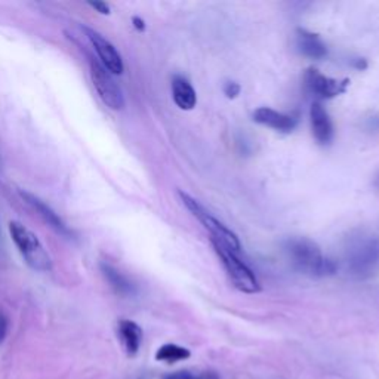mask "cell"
<instances>
[{
  "label": "cell",
  "mask_w": 379,
  "mask_h": 379,
  "mask_svg": "<svg viewBox=\"0 0 379 379\" xmlns=\"http://www.w3.org/2000/svg\"><path fill=\"white\" fill-rule=\"evenodd\" d=\"M286 258L293 270L310 277H325L336 272V264L326 258L317 244L305 237H292L283 244Z\"/></svg>",
  "instance_id": "1"
},
{
  "label": "cell",
  "mask_w": 379,
  "mask_h": 379,
  "mask_svg": "<svg viewBox=\"0 0 379 379\" xmlns=\"http://www.w3.org/2000/svg\"><path fill=\"white\" fill-rule=\"evenodd\" d=\"M344 265L354 278H371L379 273V237L357 235L347 240Z\"/></svg>",
  "instance_id": "2"
},
{
  "label": "cell",
  "mask_w": 379,
  "mask_h": 379,
  "mask_svg": "<svg viewBox=\"0 0 379 379\" xmlns=\"http://www.w3.org/2000/svg\"><path fill=\"white\" fill-rule=\"evenodd\" d=\"M179 198H181L182 203L187 206V209L199 219V221L203 224V227L207 231H209L211 236H212V243L219 244V246H223L228 251H233L237 253L240 252V241L233 231L227 228L211 212H207L198 200H194L191 195H188L187 193L179 191Z\"/></svg>",
  "instance_id": "3"
},
{
  "label": "cell",
  "mask_w": 379,
  "mask_h": 379,
  "mask_svg": "<svg viewBox=\"0 0 379 379\" xmlns=\"http://www.w3.org/2000/svg\"><path fill=\"white\" fill-rule=\"evenodd\" d=\"M9 233L12 240L15 241L21 255L24 256L26 262L38 272H47L51 270V258H49L47 252L45 251L43 244L34 233L29 228L24 227L20 223H10L9 224Z\"/></svg>",
  "instance_id": "4"
},
{
  "label": "cell",
  "mask_w": 379,
  "mask_h": 379,
  "mask_svg": "<svg viewBox=\"0 0 379 379\" xmlns=\"http://www.w3.org/2000/svg\"><path fill=\"white\" fill-rule=\"evenodd\" d=\"M214 248L225 268L231 283H233V286L237 290L244 292V293H256L261 290L258 278H256L255 273L252 272V268L243 260H240L237 252L228 251L215 243H214Z\"/></svg>",
  "instance_id": "5"
},
{
  "label": "cell",
  "mask_w": 379,
  "mask_h": 379,
  "mask_svg": "<svg viewBox=\"0 0 379 379\" xmlns=\"http://www.w3.org/2000/svg\"><path fill=\"white\" fill-rule=\"evenodd\" d=\"M91 66V76L94 87L103 100V103L112 110H121L125 107V96L121 94V89L116 80L110 75V71L104 68L103 64L95 59H89Z\"/></svg>",
  "instance_id": "6"
},
{
  "label": "cell",
  "mask_w": 379,
  "mask_h": 379,
  "mask_svg": "<svg viewBox=\"0 0 379 379\" xmlns=\"http://www.w3.org/2000/svg\"><path fill=\"white\" fill-rule=\"evenodd\" d=\"M83 31L87 33L88 39L92 43L98 57H100L104 68L113 73V75H121V73H124V61H121V57L116 51V47L108 40H105L100 33H96L89 27H83Z\"/></svg>",
  "instance_id": "7"
},
{
  "label": "cell",
  "mask_w": 379,
  "mask_h": 379,
  "mask_svg": "<svg viewBox=\"0 0 379 379\" xmlns=\"http://www.w3.org/2000/svg\"><path fill=\"white\" fill-rule=\"evenodd\" d=\"M305 84H307L309 91L317 98H320V100L338 96L347 89V80L341 82L332 77H327L322 75L320 71L313 68L305 73Z\"/></svg>",
  "instance_id": "8"
},
{
  "label": "cell",
  "mask_w": 379,
  "mask_h": 379,
  "mask_svg": "<svg viewBox=\"0 0 379 379\" xmlns=\"http://www.w3.org/2000/svg\"><path fill=\"white\" fill-rule=\"evenodd\" d=\"M310 119H311V129L314 138L322 145L331 144L334 140V126L331 117H329L325 107L320 103H314L310 108Z\"/></svg>",
  "instance_id": "9"
},
{
  "label": "cell",
  "mask_w": 379,
  "mask_h": 379,
  "mask_svg": "<svg viewBox=\"0 0 379 379\" xmlns=\"http://www.w3.org/2000/svg\"><path fill=\"white\" fill-rule=\"evenodd\" d=\"M253 120L256 124L268 126L280 132H290L297 126V119H293L289 114L276 112L273 108L261 107L253 112Z\"/></svg>",
  "instance_id": "10"
},
{
  "label": "cell",
  "mask_w": 379,
  "mask_h": 379,
  "mask_svg": "<svg viewBox=\"0 0 379 379\" xmlns=\"http://www.w3.org/2000/svg\"><path fill=\"white\" fill-rule=\"evenodd\" d=\"M20 195L24 199V202H27L33 207L34 211H38L45 221L52 228H55L58 233L67 235V236L70 235V230L67 228L66 223L45 202H42L39 198H36L34 194H31L29 191H20Z\"/></svg>",
  "instance_id": "11"
},
{
  "label": "cell",
  "mask_w": 379,
  "mask_h": 379,
  "mask_svg": "<svg viewBox=\"0 0 379 379\" xmlns=\"http://www.w3.org/2000/svg\"><path fill=\"white\" fill-rule=\"evenodd\" d=\"M119 336L129 357L137 356L142 344V329L132 320L119 322Z\"/></svg>",
  "instance_id": "12"
},
{
  "label": "cell",
  "mask_w": 379,
  "mask_h": 379,
  "mask_svg": "<svg viewBox=\"0 0 379 379\" xmlns=\"http://www.w3.org/2000/svg\"><path fill=\"white\" fill-rule=\"evenodd\" d=\"M297 46L301 54L310 58H323L327 54L326 45L322 42L319 36L307 30H298Z\"/></svg>",
  "instance_id": "13"
},
{
  "label": "cell",
  "mask_w": 379,
  "mask_h": 379,
  "mask_svg": "<svg viewBox=\"0 0 379 379\" xmlns=\"http://www.w3.org/2000/svg\"><path fill=\"white\" fill-rule=\"evenodd\" d=\"M174 101L181 110H193L198 104V95L188 80L181 76H175L172 80Z\"/></svg>",
  "instance_id": "14"
},
{
  "label": "cell",
  "mask_w": 379,
  "mask_h": 379,
  "mask_svg": "<svg viewBox=\"0 0 379 379\" xmlns=\"http://www.w3.org/2000/svg\"><path fill=\"white\" fill-rule=\"evenodd\" d=\"M101 272L104 274V277L108 280V283L114 288V290L120 295H132L133 292H135V288L129 282V280L121 274L120 272H117L114 267H112L110 264H101Z\"/></svg>",
  "instance_id": "15"
},
{
  "label": "cell",
  "mask_w": 379,
  "mask_h": 379,
  "mask_svg": "<svg viewBox=\"0 0 379 379\" xmlns=\"http://www.w3.org/2000/svg\"><path fill=\"white\" fill-rule=\"evenodd\" d=\"M190 356H191L190 350H187L184 347H179L177 344H165L157 350L156 360L172 364L177 362L187 360V359H190Z\"/></svg>",
  "instance_id": "16"
},
{
  "label": "cell",
  "mask_w": 379,
  "mask_h": 379,
  "mask_svg": "<svg viewBox=\"0 0 379 379\" xmlns=\"http://www.w3.org/2000/svg\"><path fill=\"white\" fill-rule=\"evenodd\" d=\"M8 327H9V320H8V315L0 310V344L5 341L6 338V334H8Z\"/></svg>",
  "instance_id": "17"
},
{
  "label": "cell",
  "mask_w": 379,
  "mask_h": 379,
  "mask_svg": "<svg viewBox=\"0 0 379 379\" xmlns=\"http://www.w3.org/2000/svg\"><path fill=\"white\" fill-rule=\"evenodd\" d=\"M224 92H225V95H227L228 98H236V96L240 94L239 83H236V82H228V83H225Z\"/></svg>",
  "instance_id": "18"
},
{
  "label": "cell",
  "mask_w": 379,
  "mask_h": 379,
  "mask_svg": "<svg viewBox=\"0 0 379 379\" xmlns=\"http://www.w3.org/2000/svg\"><path fill=\"white\" fill-rule=\"evenodd\" d=\"M162 379H194V375L188 371H178L165 375Z\"/></svg>",
  "instance_id": "19"
},
{
  "label": "cell",
  "mask_w": 379,
  "mask_h": 379,
  "mask_svg": "<svg viewBox=\"0 0 379 379\" xmlns=\"http://www.w3.org/2000/svg\"><path fill=\"white\" fill-rule=\"evenodd\" d=\"M89 6H92L94 9H96L103 15H108L110 14V6L105 2H89Z\"/></svg>",
  "instance_id": "20"
},
{
  "label": "cell",
  "mask_w": 379,
  "mask_h": 379,
  "mask_svg": "<svg viewBox=\"0 0 379 379\" xmlns=\"http://www.w3.org/2000/svg\"><path fill=\"white\" fill-rule=\"evenodd\" d=\"M366 129L368 131H379V116H373L371 119L366 120Z\"/></svg>",
  "instance_id": "21"
},
{
  "label": "cell",
  "mask_w": 379,
  "mask_h": 379,
  "mask_svg": "<svg viewBox=\"0 0 379 379\" xmlns=\"http://www.w3.org/2000/svg\"><path fill=\"white\" fill-rule=\"evenodd\" d=\"M132 22H133V26H135V29H137V30H140V31H142V30L145 29V24H144V21H142L141 18H138V17H133Z\"/></svg>",
  "instance_id": "22"
},
{
  "label": "cell",
  "mask_w": 379,
  "mask_h": 379,
  "mask_svg": "<svg viewBox=\"0 0 379 379\" xmlns=\"http://www.w3.org/2000/svg\"><path fill=\"white\" fill-rule=\"evenodd\" d=\"M194 379H219V378L212 372H205V373H202L199 376H194Z\"/></svg>",
  "instance_id": "23"
},
{
  "label": "cell",
  "mask_w": 379,
  "mask_h": 379,
  "mask_svg": "<svg viewBox=\"0 0 379 379\" xmlns=\"http://www.w3.org/2000/svg\"><path fill=\"white\" fill-rule=\"evenodd\" d=\"M375 186L379 188V174H378L376 178H375Z\"/></svg>",
  "instance_id": "24"
},
{
  "label": "cell",
  "mask_w": 379,
  "mask_h": 379,
  "mask_svg": "<svg viewBox=\"0 0 379 379\" xmlns=\"http://www.w3.org/2000/svg\"><path fill=\"white\" fill-rule=\"evenodd\" d=\"M141 379H145V378H141Z\"/></svg>",
  "instance_id": "25"
}]
</instances>
